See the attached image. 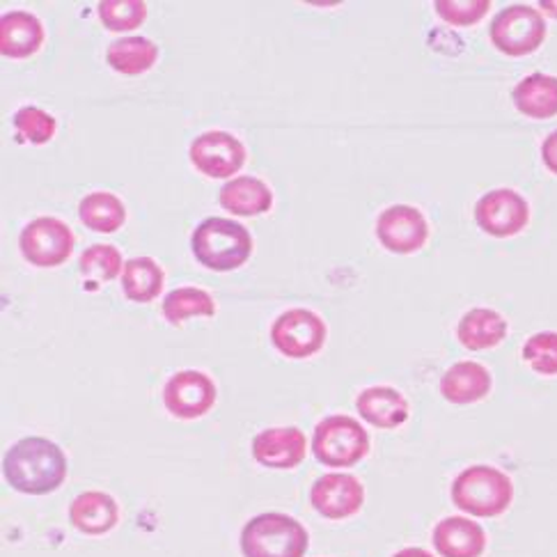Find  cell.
<instances>
[{
	"mask_svg": "<svg viewBox=\"0 0 557 557\" xmlns=\"http://www.w3.org/2000/svg\"><path fill=\"white\" fill-rule=\"evenodd\" d=\"M190 248L202 267L211 271H234L250 260L252 237L242 223L211 216L193 232Z\"/></svg>",
	"mask_w": 557,
	"mask_h": 557,
	"instance_id": "cell-2",
	"label": "cell"
},
{
	"mask_svg": "<svg viewBox=\"0 0 557 557\" xmlns=\"http://www.w3.org/2000/svg\"><path fill=\"white\" fill-rule=\"evenodd\" d=\"M356 409L360 418L376 430H397L409 420V401L391 385H372L356 397Z\"/></svg>",
	"mask_w": 557,
	"mask_h": 557,
	"instance_id": "cell-15",
	"label": "cell"
},
{
	"mask_svg": "<svg viewBox=\"0 0 557 557\" xmlns=\"http://www.w3.org/2000/svg\"><path fill=\"white\" fill-rule=\"evenodd\" d=\"M432 542L441 557H482L486 550V532L478 521L447 517L434 528Z\"/></svg>",
	"mask_w": 557,
	"mask_h": 557,
	"instance_id": "cell-16",
	"label": "cell"
},
{
	"mask_svg": "<svg viewBox=\"0 0 557 557\" xmlns=\"http://www.w3.org/2000/svg\"><path fill=\"white\" fill-rule=\"evenodd\" d=\"M312 453L319 463L331 468H351L370 453V434L349 416L321 420L312 436Z\"/></svg>",
	"mask_w": 557,
	"mask_h": 557,
	"instance_id": "cell-5",
	"label": "cell"
},
{
	"mask_svg": "<svg viewBox=\"0 0 557 557\" xmlns=\"http://www.w3.org/2000/svg\"><path fill=\"white\" fill-rule=\"evenodd\" d=\"M72 525L90 537L111 532L120 521V507L113 496L101 494V491H85L76 496L70 507Z\"/></svg>",
	"mask_w": 557,
	"mask_h": 557,
	"instance_id": "cell-19",
	"label": "cell"
},
{
	"mask_svg": "<svg viewBox=\"0 0 557 557\" xmlns=\"http://www.w3.org/2000/svg\"><path fill=\"white\" fill-rule=\"evenodd\" d=\"M163 404L170 416L180 420H198L216 404V383L198 370L177 372L165 383Z\"/></svg>",
	"mask_w": 557,
	"mask_h": 557,
	"instance_id": "cell-11",
	"label": "cell"
},
{
	"mask_svg": "<svg viewBox=\"0 0 557 557\" xmlns=\"http://www.w3.org/2000/svg\"><path fill=\"white\" fill-rule=\"evenodd\" d=\"M165 273L152 260V257H132L124 262L122 271V289L128 301L149 304L163 292Z\"/></svg>",
	"mask_w": 557,
	"mask_h": 557,
	"instance_id": "cell-23",
	"label": "cell"
},
{
	"mask_svg": "<svg viewBox=\"0 0 557 557\" xmlns=\"http://www.w3.org/2000/svg\"><path fill=\"white\" fill-rule=\"evenodd\" d=\"M8 484L21 494L47 496L58 491L67 478V457L62 449L41 436L16 441L3 459Z\"/></svg>",
	"mask_w": 557,
	"mask_h": 557,
	"instance_id": "cell-1",
	"label": "cell"
},
{
	"mask_svg": "<svg viewBox=\"0 0 557 557\" xmlns=\"http://www.w3.org/2000/svg\"><path fill=\"white\" fill-rule=\"evenodd\" d=\"M542 8H544L546 14H550L553 18H557V3H542Z\"/></svg>",
	"mask_w": 557,
	"mask_h": 557,
	"instance_id": "cell-34",
	"label": "cell"
},
{
	"mask_svg": "<svg viewBox=\"0 0 557 557\" xmlns=\"http://www.w3.org/2000/svg\"><path fill=\"white\" fill-rule=\"evenodd\" d=\"M523 360L542 376H557V333L542 331L528 337L523 345Z\"/></svg>",
	"mask_w": 557,
	"mask_h": 557,
	"instance_id": "cell-30",
	"label": "cell"
},
{
	"mask_svg": "<svg viewBox=\"0 0 557 557\" xmlns=\"http://www.w3.org/2000/svg\"><path fill=\"white\" fill-rule=\"evenodd\" d=\"M308 455V438L298 426H273L252 438V457L273 470H292Z\"/></svg>",
	"mask_w": 557,
	"mask_h": 557,
	"instance_id": "cell-14",
	"label": "cell"
},
{
	"mask_svg": "<svg viewBox=\"0 0 557 557\" xmlns=\"http://www.w3.org/2000/svg\"><path fill=\"white\" fill-rule=\"evenodd\" d=\"M219 202L234 216H260V213L271 211L273 193L262 180L237 177L221 188Z\"/></svg>",
	"mask_w": 557,
	"mask_h": 557,
	"instance_id": "cell-22",
	"label": "cell"
},
{
	"mask_svg": "<svg viewBox=\"0 0 557 557\" xmlns=\"http://www.w3.org/2000/svg\"><path fill=\"white\" fill-rule=\"evenodd\" d=\"M542 159H544V165L550 170L553 175H557V132H553L544 145H542Z\"/></svg>",
	"mask_w": 557,
	"mask_h": 557,
	"instance_id": "cell-32",
	"label": "cell"
},
{
	"mask_svg": "<svg viewBox=\"0 0 557 557\" xmlns=\"http://www.w3.org/2000/svg\"><path fill=\"white\" fill-rule=\"evenodd\" d=\"M188 157L202 175L227 180L244 168L248 152L237 136L227 132H207L190 143Z\"/></svg>",
	"mask_w": 557,
	"mask_h": 557,
	"instance_id": "cell-10",
	"label": "cell"
},
{
	"mask_svg": "<svg viewBox=\"0 0 557 557\" xmlns=\"http://www.w3.org/2000/svg\"><path fill=\"white\" fill-rule=\"evenodd\" d=\"M326 324L317 312L294 308L273 321L271 342L285 358L304 360L326 345Z\"/></svg>",
	"mask_w": 557,
	"mask_h": 557,
	"instance_id": "cell-8",
	"label": "cell"
},
{
	"mask_svg": "<svg viewBox=\"0 0 557 557\" xmlns=\"http://www.w3.org/2000/svg\"><path fill=\"white\" fill-rule=\"evenodd\" d=\"M78 216L83 225L90 227L92 232L111 234L126 223V209L124 202L117 196H113V193L97 190L81 200Z\"/></svg>",
	"mask_w": 557,
	"mask_h": 557,
	"instance_id": "cell-25",
	"label": "cell"
},
{
	"mask_svg": "<svg viewBox=\"0 0 557 557\" xmlns=\"http://www.w3.org/2000/svg\"><path fill=\"white\" fill-rule=\"evenodd\" d=\"M81 275L88 283V289H95L99 285H106L115 281L120 275V269L124 267L122 255L115 246L109 244H99V246H90L81 255Z\"/></svg>",
	"mask_w": 557,
	"mask_h": 557,
	"instance_id": "cell-27",
	"label": "cell"
},
{
	"mask_svg": "<svg viewBox=\"0 0 557 557\" xmlns=\"http://www.w3.org/2000/svg\"><path fill=\"white\" fill-rule=\"evenodd\" d=\"M457 337L470 351L494 349L507 337V319L491 308L468 310L459 321Z\"/></svg>",
	"mask_w": 557,
	"mask_h": 557,
	"instance_id": "cell-20",
	"label": "cell"
},
{
	"mask_svg": "<svg viewBox=\"0 0 557 557\" xmlns=\"http://www.w3.org/2000/svg\"><path fill=\"white\" fill-rule=\"evenodd\" d=\"M159 47L147 37H124L113 41L106 51L111 67L124 76H138L149 72L157 64Z\"/></svg>",
	"mask_w": 557,
	"mask_h": 557,
	"instance_id": "cell-24",
	"label": "cell"
},
{
	"mask_svg": "<svg viewBox=\"0 0 557 557\" xmlns=\"http://www.w3.org/2000/svg\"><path fill=\"white\" fill-rule=\"evenodd\" d=\"M74 244L76 239L70 225L53 216L30 221L18 237L21 255L37 269H55L67 262L74 252Z\"/></svg>",
	"mask_w": 557,
	"mask_h": 557,
	"instance_id": "cell-7",
	"label": "cell"
},
{
	"mask_svg": "<svg viewBox=\"0 0 557 557\" xmlns=\"http://www.w3.org/2000/svg\"><path fill=\"white\" fill-rule=\"evenodd\" d=\"M513 106L530 120H550L557 115V76L530 74L511 92Z\"/></svg>",
	"mask_w": 557,
	"mask_h": 557,
	"instance_id": "cell-21",
	"label": "cell"
},
{
	"mask_svg": "<svg viewBox=\"0 0 557 557\" xmlns=\"http://www.w3.org/2000/svg\"><path fill=\"white\" fill-rule=\"evenodd\" d=\"M491 385H494V379L484 366L475 360H461L443 374L441 395L449 404L466 406L482 401L491 393Z\"/></svg>",
	"mask_w": 557,
	"mask_h": 557,
	"instance_id": "cell-18",
	"label": "cell"
},
{
	"mask_svg": "<svg viewBox=\"0 0 557 557\" xmlns=\"http://www.w3.org/2000/svg\"><path fill=\"white\" fill-rule=\"evenodd\" d=\"M99 18L113 33H128L145 24L147 5L143 0H103L99 3Z\"/></svg>",
	"mask_w": 557,
	"mask_h": 557,
	"instance_id": "cell-28",
	"label": "cell"
},
{
	"mask_svg": "<svg viewBox=\"0 0 557 557\" xmlns=\"http://www.w3.org/2000/svg\"><path fill=\"white\" fill-rule=\"evenodd\" d=\"M376 237L385 250L411 255L430 239V223H426L424 213L418 207L393 205L379 216Z\"/></svg>",
	"mask_w": 557,
	"mask_h": 557,
	"instance_id": "cell-12",
	"label": "cell"
},
{
	"mask_svg": "<svg viewBox=\"0 0 557 557\" xmlns=\"http://www.w3.org/2000/svg\"><path fill=\"white\" fill-rule=\"evenodd\" d=\"M310 503L324 519L345 521L356 517L366 505V488L349 473H329L312 484Z\"/></svg>",
	"mask_w": 557,
	"mask_h": 557,
	"instance_id": "cell-13",
	"label": "cell"
},
{
	"mask_svg": "<svg viewBox=\"0 0 557 557\" xmlns=\"http://www.w3.org/2000/svg\"><path fill=\"white\" fill-rule=\"evenodd\" d=\"M14 128L18 140L33 145H47L53 140L58 122L51 113L37 109V106H24L14 113Z\"/></svg>",
	"mask_w": 557,
	"mask_h": 557,
	"instance_id": "cell-29",
	"label": "cell"
},
{
	"mask_svg": "<svg viewBox=\"0 0 557 557\" xmlns=\"http://www.w3.org/2000/svg\"><path fill=\"white\" fill-rule=\"evenodd\" d=\"M45 45V26L30 12H8L0 18V53L12 60L35 55Z\"/></svg>",
	"mask_w": 557,
	"mask_h": 557,
	"instance_id": "cell-17",
	"label": "cell"
},
{
	"mask_svg": "<svg viewBox=\"0 0 557 557\" xmlns=\"http://www.w3.org/2000/svg\"><path fill=\"white\" fill-rule=\"evenodd\" d=\"M488 0H438L436 12L449 26H475L488 12Z\"/></svg>",
	"mask_w": 557,
	"mask_h": 557,
	"instance_id": "cell-31",
	"label": "cell"
},
{
	"mask_svg": "<svg viewBox=\"0 0 557 557\" xmlns=\"http://www.w3.org/2000/svg\"><path fill=\"white\" fill-rule=\"evenodd\" d=\"M513 482L494 466H470L453 482V503L478 519H494L509 509Z\"/></svg>",
	"mask_w": 557,
	"mask_h": 557,
	"instance_id": "cell-3",
	"label": "cell"
},
{
	"mask_svg": "<svg viewBox=\"0 0 557 557\" xmlns=\"http://www.w3.org/2000/svg\"><path fill=\"white\" fill-rule=\"evenodd\" d=\"M475 221L491 237H517L530 221V205L513 188L488 190L475 205Z\"/></svg>",
	"mask_w": 557,
	"mask_h": 557,
	"instance_id": "cell-9",
	"label": "cell"
},
{
	"mask_svg": "<svg viewBox=\"0 0 557 557\" xmlns=\"http://www.w3.org/2000/svg\"><path fill=\"white\" fill-rule=\"evenodd\" d=\"M216 304L209 292L198 287H180L163 298V317L168 324L180 326L190 317H213Z\"/></svg>",
	"mask_w": 557,
	"mask_h": 557,
	"instance_id": "cell-26",
	"label": "cell"
},
{
	"mask_svg": "<svg viewBox=\"0 0 557 557\" xmlns=\"http://www.w3.org/2000/svg\"><path fill=\"white\" fill-rule=\"evenodd\" d=\"M544 39L546 21L530 5H509L491 21V41L505 55H530L544 45Z\"/></svg>",
	"mask_w": 557,
	"mask_h": 557,
	"instance_id": "cell-6",
	"label": "cell"
},
{
	"mask_svg": "<svg viewBox=\"0 0 557 557\" xmlns=\"http://www.w3.org/2000/svg\"><path fill=\"white\" fill-rule=\"evenodd\" d=\"M239 542L244 557H306L310 534L287 513L267 511L244 525Z\"/></svg>",
	"mask_w": 557,
	"mask_h": 557,
	"instance_id": "cell-4",
	"label": "cell"
},
{
	"mask_svg": "<svg viewBox=\"0 0 557 557\" xmlns=\"http://www.w3.org/2000/svg\"><path fill=\"white\" fill-rule=\"evenodd\" d=\"M393 557H434L430 550H424V548H401V550H397Z\"/></svg>",
	"mask_w": 557,
	"mask_h": 557,
	"instance_id": "cell-33",
	"label": "cell"
}]
</instances>
